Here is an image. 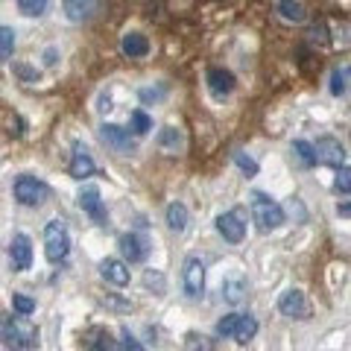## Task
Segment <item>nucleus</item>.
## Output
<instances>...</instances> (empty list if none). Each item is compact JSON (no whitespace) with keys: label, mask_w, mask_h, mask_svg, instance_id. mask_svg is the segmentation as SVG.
I'll list each match as a JSON object with an SVG mask.
<instances>
[{"label":"nucleus","mask_w":351,"mask_h":351,"mask_svg":"<svg viewBox=\"0 0 351 351\" xmlns=\"http://www.w3.org/2000/svg\"><path fill=\"white\" fill-rule=\"evenodd\" d=\"M0 346L12 351L38 348V328L24 316H0Z\"/></svg>","instance_id":"f257e3e1"},{"label":"nucleus","mask_w":351,"mask_h":351,"mask_svg":"<svg viewBox=\"0 0 351 351\" xmlns=\"http://www.w3.org/2000/svg\"><path fill=\"white\" fill-rule=\"evenodd\" d=\"M71 252V234H68V226L62 219H50L44 226V255H47L50 263H62Z\"/></svg>","instance_id":"f03ea898"},{"label":"nucleus","mask_w":351,"mask_h":351,"mask_svg":"<svg viewBox=\"0 0 351 351\" xmlns=\"http://www.w3.org/2000/svg\"><path fill=\"white\" fill-rule=\"evenodd\" d=\"M252 217H255L261 232H272L284 223V208L276 199H269L267 193H255L252 196Z\"/></svg>","instance_id":"7ed1b4c3"},{"label":"nucleus","mask_w":351,"mask_h":351,"mask_svg":"<svg viewBox=\"0 0 351 351\" xmlns=\"http://www.w3.org/2000/svg\"><path fill=\"white\" fill-rule=\"evenodd\" d=\"M50 196V188L36 176H18L15 179V199L27 208H36Z\"/></svg>","instance_id":"20e7f679"},{"label":"nucleus","mask_w":351,"mask_h":351,"mask_svg":"<svg viewBox=\"0 0 351 351\" xmlns=\"http://www.w3.org/2000/svg\"><path fill=\"white\" fill-rule=\"evenodd\" d=\"M313 152H316V161L325 164V167H337V170H339V167H343V161H346V147L339 144L334 135L316 138Z\"/></svg>","instance_id":"39448f33"},{"label":"nucleus","mask_w":351,"mask_h":351,"mask_svg":"<svg viewBox=\"0 0 351 351\" xmlns=\"http://www.w3.org/2000/svg\"><path fill=\"white\" fill-rule=\"evenodd\" d=\"M217 232L223 234L228 243H240V240L246 237V219H243V211L219 214V217H217Z\"/></svg>","instance_id":"423d86ee"},{"label":"nucleus","mask_w":351,"mask_h":351,"mask_svg":"<svg viewBox=\"0 0 351 351\" xmlns=\"http://www.w3.org/2000/svg\"><path fill=\"white\" fill-rule=\"evenodd\" d=\"M278 311L284 316H290V319H307L311 304H307L302 290H287V293H281V299H278Z\"/></svg>","instance_id":"0eeeda50"},{"label":"nucleus","mask_w":351,"mask_h":351,"mask_svg":"<svg viewBox=\"0 0 351 351\" xmlns=\"http://www.w3.org/2000/svg\"><path fill=\"white\" fill-rule=\"evenodd\" d=\"M182 281H184L188 295H202V290H205V263L199 258H188L184 261V269H182Z\"/></svg>","instance_id":"6e6552de"},{"label":"nucleus","mask_w":351,"mask_h":351,"mask_svg":"<svg viewBox=\"0 0 351 351\" xmlns=\"http://www.w3.org/2000/svg\"><path fill=\"white\" fill-rule=\"evenodd\" d=\"M80 208L94 219V223L106 226V208H103V199H100V188L88 184V188L80 191Z\"/></svg>","instance_id":"1a4fd4ad"},{"label":"nucleus","mask_w":351,"mask_h":351,"mask_svg":"<svg viewBox=\"0 0 351 351\" xmlns=\"http://www.w3.org/2000/svg\"><path fill=\"white\" fill-rule=\"evenodd\" d=\"M9 258H12V269L24 272L32 267V243L27 234H15L12 237V246H9Z\"/></svg>","instance_id":"9d476101"},{"label":"nucleus","mask_w":351,"mask_h":351,"mask_svg":"<svg viewBox=\"0 0 351 351\" xmlns=\"http://www.w3.org/2000/svg\"><path fill=\"white\" fill-rule=\"evenodd\" d=\"M85 348L88 351H123L120 339H114V334L108 328H91L85 334Z\"/></svg>","instance_id":"9b49d317"},{"label":"nucleus","mask_w":351,"mask_h":351,"mask_svg":"<svg viewBox=\"0 0 351 351\" xmlns=\"http://www.w3.org/2000/svg\"><path fill=\"white\" fill-rule=\"evenodd\" d=\"M234 73L226 71V68H211L208 71V88H211L214 97H228L234 91Z\"/></svg>","instance_id":"f8f14e48"},{"label":"nucleus","mask_w":351,"mask_h":351,"mask_svg":"<svg viewBox=\"0 0 351 351\" xmlns=\"http://www.w3.org/2000/svg\"><path fill=\"white\" fill-rule=\"evenodd\" d=\"M120 252H123V258L129 263H135V261H144L149 255V243L141 234H123L120 237Z\"/></svg>","instance_id":"ddd939ff"},{"label":"nucleus","mask_w":351,"mask_h":351,"mask_svg":"<svg viewBox=\"0 0 351 351\" xmlns=\"http://www.w3.org/2000/svg\"><path fill=\"white\" fill-rule=\"evenodd\" d=\"M100 276L108 284H114V287H126V284H129V267L123 261H117V258H106L100 263Z\"/></svg>","instance_id":"4468645a"},{"label":"nucleus","mask_w":351,"mask_h":351,"mask_svg":"<svg viewBox=\"0 0 351 351\" xmlns=\"http://www.w3.org/2000/svg\"><path fill=\"white\" fill-rule=\"evenodd\" d=\"M100 138L106 141L112 149L117 152H132V141H129V129L123 126H114V123H103L100 129Z\"/></svg>","instance_id":"2eb2a0df"},{"label":"nucleus","mask_w":351,"mask_h":351,"mask_svg":"<svg viewBox=\"0 0 351 351\" xmlns=\"http://www.w3.org/2000/svg\"><path fill=\"white\" fill-rule=\"evenodd\" d=\"M94 158L88 156V149L82 144H76L73 149V158H71V176L73 179H88V176H94Z\"/></svg>","instance_id":"dca6fc26"},{"label":"nucleus","mask_w":351,"mask_h":351,"mask_svg":"<svg viewBox=\"0 0 351 351\" xmlns=\"http://www.w3.org/2000/svg\"><path fill=\"white\" fill-rule=\"evenodd\" d=\"M276 12L281 15V21H287V24H304L307 21V9L302 0H278Z\"/></svg>","instance_id":"f3484780"},{"label":"nucleus","mask_w":351,"mask_h":351,"mask_svg":"<svg viewBox=\"0 0 351 351\" xmlns=\"http://www.w3.org/2000/svg\"><path fill=\"white\" fill-rule=\"evenodd\" d=\"M120 50H123L129 59H141L149 53V41H147V36H141V32H126L123 41H120Z\"/></svg>","instance_id":"a211bd4d"},{"label":"nucleus","mask_w":351,"mask_h":351,"mask_svg":"<svg viewBox=\"0 0 351 351\" xmlns=\"http://www.w3.org/2000/svg\"><path fill=\"white\" fill-rule=\"evenodd\" d=\"M97 3L100 0H64V12H68L73 24H80V21H88L97 12Z\"/></svg>","instance_id":"6ab92c4d"},{"label":"nucleus","mask_w":351,"mask_h":351,"mask_svg":"<svg viewBox=\"0 0 351 351\" xmlns=\"http://www.w3.org/2000/svg\"><path fill=\"white\" fill-rule=\"evenodd\" d=\"M164 219H167L170 232H184V228H188V208H184L182 202H173V205H167Z\"/></svg>","instance_id":"aec40b11"},{"label":"nucleus","mask_w":351,"mask_h":351,"mask_svg":"<svg viewBox=\"0 0 351 351\" xmlns=\"http://www.w3.org/2000/svg\"><path fill=\"white\" fill-rule=\"evenodd\" d=\"M255 334H258V319H255V316H249V313H240L237 331H234L232 339H237L240 346H246V343H252V339H255Z\"/></svg>","instance_id":"412c9836"},{"label":"nucleus","mask_w":351,"mask_h":351,"mask_svg":"<svg viewBox=\"0 0 351 351\" xmlns=\"http://www.w3.org/2000/svg\"><path fill=\"white\" fill-rule=\"evenodd\" d=\"M243 293H246V281L243 278H228L226 284H223V299L226 302H232V304H237L240 299H243Z\"/></svg>","instance_id":"4be33fe9"},{"label":"nucleus","mask_w":351,"mask_h":351,"mask_svg":"<svg viewBox=\"0 0 351 351\" xmlns=\"http://www.w3.org/2000/svg\"><path fill=\"white\" fill-rule=\"evenodd\" d=\"M158 147L161 149H167V152H176V149H182V132L179 129H161V135H158Z\"/></svg>","instance_id":"5701e85b"},{"label":"nucleus","mask_w":351,"mask_h":351,"mask_svg":"<svg viewBox=\"0 0 351 351\" xmlns=\"http://www.w3.org/2000/svg\"><path fill=\"white\" fill-rule=\"evenodd\" d=\"M184 351H214V339H208L205 334L191 331L184 337Z\"/></svg>","instance_id":"b1692460"},{"label":"nucleus","mask_w":351,"mask_h":351,"mask_svg":"<svg viewBox=\"0 0 351 351\" xmlns=\"http://www.w3.org/2000/svg\"><path fill=\"white\" fill-rule=\"evenodd\" d=\"M351 88V76H348V68H339L331 73V94L334 97H343Z\"/></svg>","instance_id":"393cba45"},{"label":"nucleus","mask_w":351,"mask_h":351,"mask_svg":"<svg viewBox=\"0 0 351 351\" xmlns=\"http://www.w3.org/2000/svg\"><path fill=\"white\" fill-rule=\"evenodd\" d=\"M129 129H132V135H147V132L152 129V120H149V114L147 112H132V117H129Z\"/></svg>","instance_id":"a878e982"},{"label":"nucleus","mask_w":351,"mask_h":351,"mask_svg":"<svg viewBox=\"0 0 351 351\" xmlns=\"http://www.w3.org/2000/svg\"><path fill=\"white\" fill-rule=\"evenodd\" d=\"M15 50V29L12 27H0V62H6Z\"/></svg>","instance_id":"bb28decb"},{"label":"nucleus","mask_w":351,"mask_h":351,"mask_svg":"<svg viewBox=\"0 0 351 351\" xmlns=\"http://www.w3.org/2000/svg\"><path fill=\"white\" fill-rule=\"evenodd\" d=\"M307 41L311 44H331V36H328V24L325 21H316V24H311V29H307Z\"/></svg>","instance_id":"cd10ccee"},{"label":"nucleus","mask_w":351,"mask_h":351,"mask_svg":"<svg viewBox=\"0 0 351 351\" xmlns=\"http://www.w3.org/2000/svg\"><path fill=\"white\" fill-rule=\"evenodd\" d=\"M293 152L299 156V161L304 164V167H311V164H316L313 144H307V141H295V144H293Z\"/></svg>","instance_id":"c85d7f7f"},{"label":"nucleus","mask_w":351,"mask_h":351,"mask_svg":"<svg viewBox=\"0 0 351 351\" xmlns=\"http://www.w3.org/2000/svg\"><path fill=\"white\" fill-rule=\"evenodd\" d=\"M237 322H240V313H228V316H223V319L217 322V334H219V337H234Z\"/></svg>","instance_id":"c756f323"},{"label":"nucleus","mask_w":351,"mask_h":351,"mask_svg":"<svg viewBox=\"0 0 351 351\" xmlns=\"http://www.w3.org/2000/svg\"><path fill=\"white\" fill-rule=\"evenodd\" d=\"M18 9L29 18H38L44 9H47V0H18Z\"/></svg>","instance_id":"7c9ffc66"},{"label":"nucleus","mask_w":351,"mask_h":351,"mask_svg":"<svg viewBox=\"0 0 351 351\" xmlns=\"http://www.w3.org/2000/svg\"><path fill=\"white\" fill-rule=\"evenodd\" d=\"M12 307H15V313H21V316L36 313V302H32L29 295H24V293H18V295H15V299H12Z\"/></svg>","instance_id":"2f4dec72"},{"label":"nucleus","mask_w":351,"mask_h":351,"mask_svg":"<svg viewBox=\"0 0 351 351\" xmlns=\"http://www.w3.org/2000/svg\"><path fill=\"white\" fill-rule=\"evenodd\" d=\"M334 191L337 193H351V167H339L337 179H334Z\"/></svg>","instance_id":"473e14b6"},{"label":"nucleus","mask_w":351,"mask_h":351,"mask_svg":"<svg viewBox=\"0 0 351 351\" xmlns=\"http://www.w3.org/2000/svg\"><path fill=\"white\" fill-rule=\"evenodd\" d=\"M234 164H237V167L243 170L246 176H255V173H258V161H255V158H249L246 152H234Z\"/></svg>","instance_id":"72a5a7b5"},{"label":"nucleus","mask_w":351,"mask_h":351,"mask_svg":"<svg viewBox=\"0 0 351 351\" xmlns=\"http://www.w3.org/2000/svg\"><path fill=\"white\" fill-rule=\"evenodd\" d=\"M12 71H15L18 76H21V82H27V85L38 82V71H36V68H27V64H15Z\"/></svg>","instance_id":"f704fd0d"},{"label":"nucleus","mask_w":351,"mask_h":351,"mask_svg":"<svg viewBox=\"0 0 351 351\" xmlns=\"http://www.w3.org/2000/svg\"><path fill=\"white\" fill-rule=\"evenodd\" d=\"M144 284H147V287H152V290H156V293H164V276H161V272H147V276H144Z\"/></svg>","instance_id":"c9c22d12"},{"label":"nucleus","mask_w":351,"mask_h":351,"mask_svg":"<svg viewBox=\"0 0 351 351\" xmlns=\"http://www.w3.org/2000/svg\"><path fill=\"white\" fill-rule=\"evenodd\" d=\"M120 346H123V351H144V346H141L129 331H123V343H120Z\"/></svg>","instance_id":"e433bc0d"},{"label":"nucleus","mask_w":351,"mask_h":351,"mask_svg":"<svg viewBox=\"0 0 351 351\" xmlns=\"http://www.w3.org/2000/svg\"><path fill=\"white\" fill-rule=\"evenodd\" d=\"M103 304L114 307V311H132V304H129V302H117L114 295H106V299H103Z\"/></svg>","instance_id":"4c0bfd02"},{"label":"nucleus","mask_w":351,"mask_h":351,"mask_svg":"<svg viewBox=\"0 0 351 351\" xmlns=\"http://www.w3.org/2000/svg\"><path fill=\"white\" fill-rule=\"evenodd\" d=\"M44 64H47V68H53V64H56V50H47V53H44Z\"/></svg>","instance_id":"58836bf2"},{"label":"nucleus","mask_w":351,"mask_h":351,"mask_svg":"<svg viewBox=\"0 0 351 351\" xmlns=\"http://www.w3.org/2000/svg\"><path fill=\"white\" fill-rule=\"evenodd\" d=\"M337 214H339V217H351V202H343V205H339V208H337Z\"/></svg>","instance_id":"ea45409f"},{"label":"nucleus","mask_w":351,"mask_h":351,"mask_svg":"<svg viewBox=\"0 0 351 351\" xmlns=\"http://www.w3.org/2000/svg\"><path fill=\"white\" fill-rule=\"evenodd\" d=\"M164 91H141V97H144V100H158Z\"/></svg>","instance_id":"a19ab883"},{"label":"nucleus","mask_w":351,"mask_h":351,"mask_svg":"<svg viewBox=\"0 0 351 351\" xmlns=\"http://www.w3.org/2000/svg\"><path fill=\"white\" fill-rule=\"evenodd\" d=\"M348 76H351V68H348Z\"/></svg>","instance_id":"79ce46f5"}]
</instances>
